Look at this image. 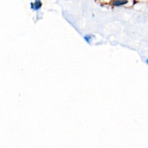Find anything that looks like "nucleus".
<instances>
[{
  "instance_id": "obj_1",
  "label": "nucleus",
  "mask_w": 148,
  "mask_h": 148,
  "mask_svg": "<svg viewBox=\"0 0 148 148\" xmlns=\"http://www.w3.org/2000/svg\"><path fill=\"white\" fill-rule=\"evenodd\" d=\"M147 64H148V59H147Z\"/></svg>"
}]
</instances>
